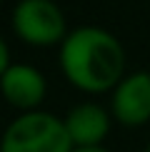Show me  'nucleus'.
<instances>
[{
  "label": "nucleus",
  "instance_id": "423d86ee",
  "mask_svg": "<svg viewBox=\"0 0 150 152\" xmlns=\"http://www.w3.org/2000/svg\"><path fill=\"white\" fill-rule=\"evenodd\" d=\"M65 130L75 147H100L110 130V117L95 102L75 105L65 117Z\"/></svg>",
  "mask_w": 150,
  "mask_h": 152
},
{
  "label": "nucleus",
  "instance_id": "6e6552de",
  "mask_svg": "<svg viewBox=\"0 0 150 152\" xmlns=\"http://www.w3.org/2000/svg\"><path fill=\"white\" fill-rule=\"evenodd\" d=\"M145 152H150V145H148V150H145Z\"/></svg>",
  "mask_w": 150,
  "mask_h": 152
},
{
  "label": "nucleus",
  "instance_id": "7ed1b4c3",
  "mask_svg": "<svg viewBox=\"0 0 150 152\" xmlns=\"http://www.w3.org/2000/svg\"><path fill=\"white\" fill-rule=\"evenodd\" d=\"M12 30L30 45H55L65 40V15L53 0H20L12 8Z\"/></svg>",
  "mask_w": 150,
  "mask_h": 152
},
{
  "label": "nucleus",
  "instance_id": "0eeeda50",
  "mask_svg": "<svg viewBox=\"0 0 150 152\" xmlns=\"http://www.w3.org/2000/svg\"><path fill=\"white\" fill-rule=\"evenodd\" d=\"M73 152H110V150H105L103 145H100V147H75Z\"/></svg>",
  "mask_w": 150,
  "mask_h": 152
},
{
  "label": "nucleus",
  "instance_id": "f03ea898",
  "mask_svg": "<svg viewBox=\"0 0 150 152\" xmlns=\"http://www.w3.org/2000/svg\"><path fill=\"white\" fill-rule=\"evenodd\" d=\"M65 120L50 112H25L12 120L3 137V152H73Z\"/></svg>",
  "mask_w": 150,
  "mask_h": 152
},
{
  "label": "nucleus",
  "instance_id": "f257e3e1",
  "mask_svg": "<svg viewBox=\"0 0 150 152\" xmlns=\"http://www.w3.org/2000/svg\"><path fill=\"white\" fill-rule=\"evenodd\" d=\"M60 67L75 87L85 92H103L118 87L125 70V50L112 33L85 25L60 45Z\"/></svg>",
  "mask_w": 150,
  "mask_h": 152
},
{
  "label": "nucleus",
  "instance_id": "39448f33",
  "mask_svg": "<svg viewBox=\"0 0 150 152\" xmlns=\"http://www.w3.org/2000/svg\"><path fill=\"white\" fill-rule=\"evenodd\" d=\"M3 92L12 107L33 112V107H38L45 97V77L33 65L15 62L3 70Z\"/></svg>",
  "mask_w": 150,
  "mask_h": 152
},
{
  "label": "nucleus",
  "instance_id": "20e7f679",
  "mask_svg": "<svg viewBox=\"0 0 150 152\" xmlns=\"http://www.w3.org/2000/svg\"><path fill=\"white\" fill-rule=\"evenodd\" d=\"M112 115L123 125H145L150 120V72H133L112 92Z\"/></svg>",
  "mask_w": 150,
  "mask_h": 152
}]
</instances>
